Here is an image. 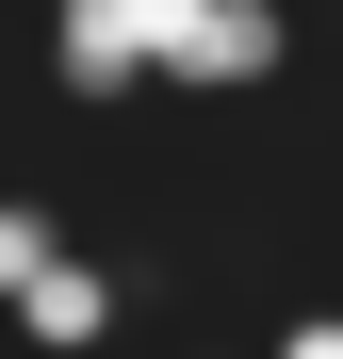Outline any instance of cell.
Masks as SVG:
<instances>
[{"instance_id": "6da1fadb", "label": "cell", "mask_w": 343, "mask_h": 359, "mask_svg": "<svg viewBox=\"0 0 343 359\" xmlns=\"http://www.w3.org/2000/svg\"><path fill=\"white\" fill-rule=\"evenodd\" d=\"M180 33H196V0H49V98H147L163 66H180Z\"/></svg>"}, {"instance_id": "7a4b0ae2", "label": "cell", "mask_w": 343, "mask_h": 359, "mask_svg": "<svg viewBox=\"0 0 343 359\" xmlns=\"http://www.w3.org/2000/svg\"><path fill=\"white\" fill-rule=\"evenodd\" d=\"M0 327H17L33 359H98L114 327H131V278H114L98 245H49V262H33V294H17Z\"/></svg>"}, {"instance_id": "3957f363", "label": "cell", "mask_w": 343, "mask_h": 359, "mask_svg": "<svg viewBox=\"0 0 343 359\" xmlns=\"http://www.w3.org/2000/svg\"><path fill=\"white\" fill-rule=\"evenodd\" d=\"M278 66H295V0H196V33H180V98H262Z\"/></svg>"}, {"instance_id": "277c9868", "label": "cell", "mask_w": 343, "mask_h": 359, "mask_svg": "<svg viewBox=\"0 0 343 359\" xmlns=\"http://www.w3.org/2000/svg\"><path fill=\"white\" fill-rule=\"evenodd\" d=\"M49 245H66V212H49L33 180H0V311L33 294V262H49Z\"/></svg>"}, {"instance_id": "5b68a950", "label": "cell", "mask_w": 343, "mask_h": 359, "mask_svg": "<svg viewBox=\"0 0 343 359\" xmlns=\"http://www.w3.org/2000/svg\"><path fill=\"white\" fill-rule=\"evenodd\" d=\"M262 359H343V294H311V311H278V343Z\"/></svg>"}, {"instance_id": "8992f818", "label": "cell", "mask_w": 343, "mask_h": 359, "mask_svg": "<svg viewBox=\"0 0 343 359\" xmlns=\"http://www.w3.org/2000/svg\"><path fill=\"white\" fill-rule=\"evenodd\" d=\"M180 359H246V343H180Z\"/></svg>"}]
</instances>
